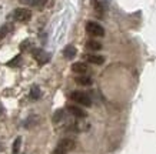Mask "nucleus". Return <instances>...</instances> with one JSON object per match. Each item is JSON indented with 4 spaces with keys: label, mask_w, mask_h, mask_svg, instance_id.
Instances as JSON below:
<instances>
[{
    "label": "nucleus",
    "mask_w": 156,
    "mask_h": 154,
    "mask_svg": "<svg viewBox=\"0 0 156 154\" xmlns=\"http://www.w3.org/2000/svg\"><path fill=\"white\" fill-rule=\"evenodd\" d=\"M73 149H75V141L72 139H63L59 141V144L56 145V149L53 150L52 154H67Z\"/></svg>",
    "instance_id": "f257e3e1"
},
{
    "label": "nucleus",
    "mask_w": 156,
    "mask_h": 154,
    "mask_svg": "<svg viewBox=\"0 0 156 154\" xmlns=\"http://www.w3.org/2000/svg\"><path fill=\"white\" fill-rule=\"evenodd\" d=\"M70 98L73 100V101L77 103V104L85 106V107H90V106H92V100H90V97L86 93H83V91H73V93L70 94Z\"/></svg>",
    "instance_id": "f03ea898"
},
{
    "label": "nucleus",
    "mask_w": 156,
    "mask_h": 154,
    "mask_svg": "<svg viewBox=\"0 0 156 154\" xmlns=\"http://www.w3.org/2000/svg\"><path fill=\"white\" fill-rule=\"evenodd\" d=\"M86 32L89 33L90 36H93V37H102V36H105V29L99 23H96V22H89V23L86 24Z\"/></svg>",
    "instance_id": "7ed1b4c3"
},
{
    "label": "nucleus",
    "mask_w": 156,
    "mask_h": 154,
    "mask_svg": "<svg viewBox=\"0 0 156 154\" xmlns=\"http://www.w3.org/2000/svg\"><path fill=\"white\" fill-rule=\"evenodd\" d=\"M13 17L16 20H19V22H29V20L32 19V12L29 9H16L13 12Z\"/></svg>",
    "instance_id": "20e7f679"
},
{
    "label": "nucleus",
    "mask_w": 156,
    "mask_h": 154,
    "mask_svg": "<svg viewBox=\"0 0 156 154\" xmlns=\"http://www.w3.org/2000/svg\"><path fill=\"white\" fill-rule=\"evenodd\" d=\"M33 57L39 64H44V63H48L49 59H50V56H49L44 50H42V49H36V50H33Z\"/></svg>",
    "instance_id": "39448f33"
},
{
    "label": "nucleus",
    "mask_w": 156,
    "mask_h": 154,
    "mask_svg": "<svg viewBox=\"0 0 156 154\" xmlns=\"http://www.w3.org/2000/svg\"><path fill=\"white\" fill-rule=\"evenodd\" d=\"M67 111L70 113L72 116L79 117V118H83V117H86V111H85V110H83L82 107H79V106H73V104H69V106H67Z\"/></svg>",
    "instance_id": "423d86ee"
},
{
    "label": "nucleus",
    "mask_w": 156,
    "mask_h": 154,
    "mask_svg": "<svg viewBox=\"0 0 156 154\" xmlns=\"http://www.w3.org/2000/svg\"><path fill=\"white\" fill-rule=\"evenodd\" d=\"M72 70L76 74H85V73H87V66L85 63H82V61H76L72 66Z\"/></svg>",
    "instance_id": "0eeeda50"
},
{
    "label": "nucleus",
    "mask_w": 156,
    "mask_h": 154,
    "mask_svg": "<svg viewBox=\"0 0 156 154\" xmlns=\"http://www.w3.org/2000/svg\"><path fill=\"white\" fill-rule=\"evenodd\" d=\"M86 60L92 63V64H96V66H100L105 63V57L100 56V54H87L86 56Z\"/></svg>",
    "instance_id": "6e6552de"
},
{
    "label": "nucleus",
    "mask_w": 156,
    "mask_h": 154,
    "mask_svg": "<svg viewBox=\"0 0 156 154\" xmlns=\"http://www.w3.org/2000/svg\"><path fill=\"white\" fill-rule=\"evenodd\" d=\"M76 53H77V50H76V47L72 46V44H69V46H66L63 49V56H65V59H67V60L73 59V57L76 56Z\"/></svg>",
    "instance_id": "1a4fd4ad"
},
{
    "label": "nucleus",
    "mask_w": 156,
    "mask_h": 154,
    "mask_svg": "<svg viewBox=\"0 0 156 154\" xmlns=\"http://www.w3.org/2000/svg\"><path fill=\"white\" fill-rule=\"evenodd\" d=\"M75 81L77 84H80V86H90L92 84V79H90L89 76H85V74H79L75 79Z\"/></svg>",
    "instance_id": "9d476101"
},
{
    "label": "nucleus",
    "mask_w": 156,
    "mask_h": 154,
    "mask_svg": "<svg viewBox=\"0 0 156 154\" xmlns=\"http://www.w3.org/2000/svg\"><path fill=\"white\" fill-rule=\"evenodd\" d=\"M86 47L92 51H98L102 49V44H100L99 42H96V40H89V42L86 43Z\"/></svg>",
    "instance_id": "9b49d317"
},
{
    "label": "nucleus",
    "mask_w": 156,
    "mask_h": 154,
    "mask_svg": "<svg viewBox=\"0 0 156 154\" xmlns=\"http://www.w3.org/2000/svg\"><path fill=\"white\" fill-rule=\"evenodd\" d=\"M40 96H42V93H40V89H39L37 86L32 87V90H30V97H32V100H37Z\"/></svg>",
    "instance_id": "f8f14e48"
},
{
    "label": "nucleus",
    "mask_w": 156,
    "mask_h": 154,
    "mask_svg": "<svg viewBox=\"0 0 156 154\" xmlns=\"http://www.w3.org/2000/svg\"><path fill=\"white\" fill-rule=\"evenodd\" d=\"M10 30H12V26H10V24H5V26H2V27H0V40H2V39H5Z\"/></svg>",
    "instance_id": "ddd939ff"
},
{
    "label": "nucleus",
    "mask_w": 156,
    "mask_h": 154,
    "mask_svg": "<svg viewBox=\"0 0 156 154\" xmlns=\"http://www.w3.org/2000/svg\"><path fill=\"white\" fill-rule=\"evenodd\" d=\"M20 144H22V137H17V139L14 140V143H13V147H12V151H13V154H17V153H19Z\"/></svg>",
    "instance_id": "4468645a"
},
{
    "label": "nucleus",
    "mask_w": 156,
    "mask_h": 154,
    "mask_svg": "<svg viewBox=\"0 0 156 154\" xmlns=\"http://www.w3.org/2000/svg\"><path fill=\"white\" fill-rule=\"evenodd\" d=\"M46 3H48V0H30V5L36 6V7H39V9H42Z\"/></svg>",
    "instance_id": "2eb2a0df"
},
{
    "label": "nucleus",
    "mask_w": 156,
    "mask_h": 154,
    "mask_svg": "<svg viewBox=\"0 0 156 154\" xmlns=\"http://www.w3.org/2000/svg\"><path fill=\"white\" fill-rule=\"evenodd\" d=\"M63 118V110H57L56 114H55V117H53V121L57 123L59 120H62Z\"/></svg>",
    "instance_id": "dca6fc26"
},
{
    "label": "nucleus",
    "mask_w": 156,
    "mask_h": 154,
    "mask_svg": "<svg viewBox=\"0 0 156 154\" xmlns=\"http://www.w3.org/2000/svg\"><path fill=\"white\" fill-rule=\"evenodd\" d=\"M19 61H20V56H16V59L12 61H9V66L10 67H16V66L19 64Z\"/></svg>",
    "instance_id": "f3484780"
}]
</instances>
